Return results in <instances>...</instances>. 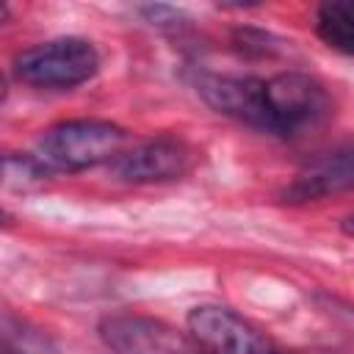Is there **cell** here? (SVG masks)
<instances>
[{"mask_svg":"<svg viewBox=\"0 0 354 354\" xmlns=\"http://www.w3.org/2000/svg\"><path fill=\"white\" fill-rule=\"evenodd\" d=\"M315 30L332 50L354 55V3H324L315 17Z\"/></svg>","mask_w":354,"mask_h":354,"instance_id":"cell-9","label":"cell"},{"mask_svg":"<svg viewBox=\"0 0 354 354\" xmlns=\"http://www.w3.org/2000/svg\"><path fill=\"white\" fill-rule=\"evenodd\" d=\"M266 111L268 133L293 138L329 113V94L324 86L301 72H279L266 80Z\"/></svg>","mask_w":354,"mask_h":354,"instance_id":"cell-3","label":"cell"},{"mask_svg":"<svg viewBox=\"0 0 354 354\" xmlns=\"http://www.w3.org/2000/svg\"><path fill=\"white\" fill-rule=\"evenodd\" d=\"M100 69V55L91 41L77 36H61L36 44L17 55L14 75L36 88H75L94 77Z\"/></svg>","mask_w":354,"mask_h":354,"instance_id":"cell-2","label":"cell"},{"mask_svg":"<svg viewBox=\"0 0 354 354\" xmlns=\"http://www.w3.org/2000/svg\"><path fill=\"white\" fill-rule=\"evenodd\" d=\"M354 191V144L310 160L285 188L288 202H313L329 194Z\"/></svg>","mask_w":354,"mask_h":354,"instance_id":"cell-8","label":"cell"},{"mask_svg":"<svg viewBox=\"0 0 354 354\" xmlns=\"http://www.w3.org/2000/svg\"><path fill=\"white\" fill-rule=\"evenodd\" d=\"M194 152L185 141L180 138H152L130 152H122L111 163V174L122 183L144 185V183H166L174 177H183L191 169Z\"/></svg>","mask_w":354,"mask_h":354,"instance_id":"cell-6","label":"cell"},{"mask_svg":"<svg viewBox=\"0 0 354 354\" xmlns=\"http://www.w3.org/2000/svg\"><path fill=\"white\" fill-rule=\"evenodd\" d=\"M100 337L113 354H199L194 337L174 326L144 315H108L100 324Z\"/></svg>","mask_w":354,"mask_h":354,"instance_id":"cell-5","label":"cell"},{"mask_svg":"<svg viewBox=\"0 0 354 354\" xmlns=\"http://www.w3.org/2000/svg\"><path fill=\"white\" fill-rule=\"evenodd\" d=\"M340 227H343V232H346V235H351V238H354V216H346Z\"/></svg>","mask_w":354,"mask_h":354,"instance_id":"cell-11","label":"cell"},{"mask_svg":"<svg viewBox=\"0 0 354 354\" xmlns=\"http://www.w3.org/2000/svg\"><path fill=\"white\" fill-rule=\"evenodd\" d=\"M199 354H205V351H199Z\"/></svg>","mask_w":354,"mask_h":354,"instance_id":"cell-12","label":"cell"},{"mask_svg":"<svg viewBox=\"0 0 354 354\" xmlns=\"http://www.w3.org/2000/svg\"><path fill=\"white\" fill-rule=\"evenodd\" d=\"M124 130L102 119H69L58 122L36 144V160L53 171H80L122 155Z\"/></svg>","mask_w":354,"mask_h":354,"instance_id":"cell-1","label":"cell"},{"mask_svg":"<svg viewBox=\"0 0 354 354\" xmlns=\"http://www.w3.org/2000/svg\"><path fill=\"white\" fill-rule=\"evenodd\" d=\"M188 335L205 354H288L257 326L221 304H199L188 313Z\"/></svg>","mask_w":354,"mask_h":354,"instance_id":"cell-4","label":"cell"},{"mask_svg":"<svg viewBox=\"0 0 354 354\" xmlns=\"http://www.w3.org/2000/svg\"><path fill=\"white\" fill-rule=\"evenodd\" d=\"M199 94L210 108L238 122H246L263 133H268V111H266V80L260 77H238V75H202L196 80Z\"/></svg>","mask_w":354,"mask_h":354,"instance_id":"cell-7","label":"cell"},{"mask_svg":"<svg viewBox=\"0 0 354 354\" xmlns=\"http://www.w3.org/2000/svg\"><path fill=\"white\" fill-rule=\"evenodd\" d=\"M6 348L14 354H55L50 337L39 329H28L25 324H19V332L6 326Z\"/></svg>","mask_w":354,"mask_h":354,"instance_id":"cell-10","label":"cell"}]
</instances>
